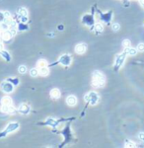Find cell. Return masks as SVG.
<instances>
[{"instance_id": "cell-1", "label": "cell", "mask_w": 144, "mask_h": 148, "mask_svg": "<svg viewBox=\"0 0 144 148\" xmlns=\"http://www.w3.org/2000/svg\"><path fill=\"white\" fill-rule=\"evenodd\" d=\"M72 119H75V118H71V119H64V118H62V119H52V118H49V119H45V121L39 123L38 124H39V125H46V126H50V128H57L60 123H64V121H67V120H72Z\"/></svg>"}, {"instance_id": "cell-2", "label": "cell", "mask_w": 144, "mask_h": 148, "mask_svg": "<svg viewBox=\"0 0 144 148\" xmlns=\"http://www.w3.org/2000/svg\"><path fill=\"white\" fill-rule=\"evenodd\" d=\"M105 82H106V78L102 72H100L98 70L93 72V82H92L93 87L95 88L103 87L105 85Z\"/></svg>"}, {"instance_id": "cell-3", "label": "cell", "mask_w": 144, "mask_h": 148, "mask_svg": "<svg viewBox=\"0 0 144 148\" xmlns=\"http://www.w3.org/2000/svg\"><path fill=\"white\" fill-rule=\"evenodd\" d=\"M19 128H20V124H19V123H17V121H13V123H10L6 126V128L2 130V131L0 132V139L1 138H4V137H6V136L8 135L9 133H12V132L16 131V130H18L19 129Z\"/></svg>"}, {"instance_id": "cell-4", "label": "cell", "mask_w": 144, "mask_h": 148, "mask_svg": "<svg viewBox=\"0 0 144 148\" xmlns=\"http://www.w3.org/2000/svg\"><path fill=\"white\" fill-rule=\"evenodd\" d=\"M61 134H62V136L64 137V141L61 143V145H59V147L64 146V145H66L67 143L71 142V140H72V133H71V128H70L69 123L62 129Z\"/></svg>"}, {"instance_id": "cell-5", "label": "cell", "mask_w": 144, "mask_h": 148, "mask_svg": "<svg viewBox=\"0 0 144 148\" xmlns=\"http://www.w3.org/2000/svg\"><path fill=\"white\" fill-rule=\"evenodd\" d=\"M99 95L98 93H96L94 91H91L89 92L88 94L85 95V97H84V100H85V102L87 104H90L92 106H95L96 104L99 102Z\"/></svg>"}, {"instance_id": "cell-6", "label": "cell", "mask_w": 144, "mask_h": 148, "mask_svg": "<svg viewBox=\"0 0 144 148\" xmlns=\"http://www.w3.org/2000/svg\"><path fill=\"white\" fill-rule=\"evenodd\" d=\"M71 62H72V56H71L70 54H62L61 56L59 57V59H58L55 63H52V64L49 65V67L54 66V65H55V64H61V65H63V66H69L70 64H71Z\"/></svg>"}, {"instance_id": "cell-7", "label": "cell", "mask_w": 144, "mask_h": 148, "mask_svg": "<svg viewBox=\"0 0 144 148\" xmlns=\"http://www.w3.org/2000/svg\"><path fill=\"white\" fill-rule=\"evenodd\" d=\"M81 22L83 25H85L89 28H92L95 25V18L94 14H85L81 18Z\"/></svg>"}, {"instance_id": "cell-8", "label": "cell", "mask_w": 144, "mask_h": 148, "mask_svg": "<svg viewBox=\"0 0 144 148\" xmlns=\"http://www.w3.org/2000/svg\"><path fill=\"white\" fill-rule=\"evenodd\" d=\"M127 54L125 52H122V54H119V55H116V58H115V70L118 71V70L122 66L124 60H125V57H126Z\"/></svg>"}, {"instance_id": "cell-9", "label": "cell", "mask_w": 144, "mask_h": 148, "mask_svg": "<svg viewBox=\"0 0 144 148\" xmlns=\"http://www.w3.org/2000/svg\"><path fill=\"white\" fill-rule=\"evenodd\" d=\"M0 87H1V90L3 91L4 93H6V94L12 93L13 91H14V85L11 82H9L8 80L3 81V82L1 83Z\"/></svg>"}, {"instance_id": "cell-10", "label": "cell", "mask_w": 144, "mask_h": 148, "mask_svg": "<svg viewBox=\"0 0 144 148\" xmlns=\"http://www.w3.org/2000/svg\"><path fill=\"white\" fill-rule=\"evenodd\" d=\"M0 111H1V113H3V114L14 115V114H16L17 110L13 107L12 105H3V104H1V106H0Z\"/></svg>"}, {"instance_id": "cell-11", "label": "cell", "mask_w": 144, "mask_h": 148, "mask_svg": "<svg viewBox=\"0 0 144 148\" xmlns=\"http://www.w3.org/2000/svg\"><path fill=\"white\" fill-rule=\"evenodd\" d=\"M98 13H99L100 15V19L103 21L104 23H106V24H109L111 20V16H113V12L110 11V12H106V13H103L101 12L100 10H98Z\"/></svg>"}, {"instance_id": "cell-12", "label": "cell", "mask_w": 144, "mask_h": 148, "mask_svg": "<svg viewBox=\"0 0 144 148\" xmlns=\"http://www.w3.org/2000/svg\"><path fill=\"white\" fill-rule=\"evenodd\" d=\"M17 112L18 113H20L21 115H29L30 112H31V107H30L29 105H27V104H21L20 106L18 107L17 109Z\"/></svg>"}, {"instance_id": "cell-13", "label": "cell", "mask_w": 144, "mask_h": 148, "mask_svg": "<svg viewBox=\"0 0 144 148\" xmlns=\"http://www.w3.org/2000/svg\"><path fill=\"white\" fill-rule=\"evenodd\" d=\"M13 35L11 34V32L9 30H6V31H2L1 33V40L4 41H10L12 40Z\"/></svg>"}, {"instance_id": "cell-14", "label": "cell", "mask_w": 144, "mask_h": 148, "mask_svg": "<svg viewBox=\"0 0 144 148\" xmlns=\"http://www.w3.org/2000/svg\"><path fill=\"white\" fill-rule=\"evenodd\" d=\"M87 50V45L86 44H79L75 46V52L77 54H85Z\"/></svg>"}, {"instance_id": "cell-15", "label": "cell", "mask_w": 144, "mask_h": 148, "mask_svg": "<svg viewBox=\"0 0 144 148\" xmlns=\"http://www.w3.org/2000/svg\"><path fill=\"white\" fill-rule=\"evenodd\" d=\"M77 103V98L75 97L74 95H69L67 98H66V104L70 106V107H74Z\"/></svg>"}, {"instance_id": "cell-16", "label": "cell", "mask_w": 144, "mask_h": 148, "mask_svg": "<svg viewBox=\"0 0 144 148\" xmlns=\"http://www.w3.org/2000/svg\"><path fill=\"white\" fill-rule=\"evenodd\" d=\"M91 30L94 32L96 35H99V34H101L102 32H103L104 30V27L102 24H100V23H97V24H95L92 28H91Z\"/></svg>"}, {"instance_id": "cell-17", "label": "cell", "mask_w": 144, "mask_h": 148, "mask_svg": "<svg viewBox=\"0 0 144 148\" xmlns=\"http://www.w3.org/2000/svg\"><path fill=\"white\" fill-rule=\"evenodd\" d=\"M0 56L3 58L5 61H7V62L11 61V55H10V54H9L7 50L2 49V50L0 51Z\"/></svg>"}, {"instance_id": "cell-18", "label": "cell", "mask_w": 144, "mask_h": 148, "mask_svg": "<svg viewBox=\"0 0 144 148\" xmlns=\"http://www.w3.org/2000/svg\"><path fill=\"white\" fill-rule=\"evenodd\" d=\"M50 97L52 99H54V100H57V99L60 98V91L58 90L57 88H54L50 92Z\"/></svg>"}, {"instance_id": "cell-19", "label": "cell", "mask_w": 144, "mask_h": 148, "mask_svg": "<svg viewBox=\"0 0 144 148\" xmlns=\"http://www.w3.org/2000/svg\"><path fill=\"white\" fill-rule=\"evenodd\" d=\"M17 29L20 32H22V31H28L29 30V25L26 24V23H23V22H20L19 24L17 25Z\"/></svg>"}, {"instance_id": "cell-20", "label": "cell", "mask_w": 144, "mask_h": 148, "mask_svg": "<svg viewBox=\"0 0 144 148\" xmlns=\"http://www.w3.org/2000/svg\"><path fill=\"white\" fill-rule=\"evenodd\" d=\"M39 73L41 76H47L50 73V69H49V66H45V67H41L39 68Z\"/></svg>"}, {"instance_id": "cell-21", "label": "cell", "mask_w": 144, "mask_h": 148, "mask_svg": "<svg viewBox=\"0 0 144 148\" xmlns=\"http://www.w3.org/2000/svg\"><path fill=\"white\" fill-rule=\"evenodd\" d=\"M124 52L127 55H135L137 54V50L135 49H132V47H125L124 49Z\"/></svg>"}, {"instance_id": "cell-22", "label": "cell", "mask_w": 144, "mask_h": 148, "mask_svg": "<svg viewBox=\"0 0 144 148\" xmlns=\"http://www.w3.org/2000/svg\"><path fill=\"white\" fill-rule=\"evenodd\" d=\"M1 104L3 105H12V99L10 98L9 96H5L1 99Z\"/></svg>"}, {"instance_id": "cell-23", "label": "cell", "mask_w": 144, "mask_h": 148, "mask_svg": "<svg viewBox=\"0 0 144 148\" xmlns=\"http://www.w3.org/2000/svg\"><path fill=\"white\" fill-rule=\"evenodd\" d=\"M17 15L18 16H28V11L26 8L20 7V8L17 10Z\"/></svg>"}, {"instance_id": "cell-24", "label": "cell", "mask_w": 144, "mask_h": 148, "mask_svg": "<svg viewBox=\"0 0 144 148\" xmlns=\"http://www.w3.org/2000/svg\"><path fill=\"white\" fill-rule=\"evenodd\" d=\"M6 80H8L9 82L12 83L14 86H18L19 83H20V80L17 78V77H9V78H7Z\"/></svg>"}, {"instance_id": "cell-25", "label": "cell", "mask_w": 144, "mask_h": 148, "mask_svg": "<svg viewBox=\"0 0 144 148\" xmlns=\"http://www.w3.org/2000/svg\"><path fill=\"white\" fill-rule=\"evenodd\" d=\"M37 65L39 68H41V67H45V66H49V63L45 59H40L39 61L37 62Z\"/></svg>"}, {"instance_id": "cell-26", "label": "cell", "mask_w": 144, "mask_h": 148, "mask_svg": "<svg viewBox=\"0 0 144 148\" xmlns=\"http://www.w3.org/2000/svg\"><path fill=\"white\" fill-rule=\"evenodd\" d=\"M30 74H31L32 77H37L40 73H39V70L37 68H33V69H31V71H30Z\"/></svg>"}, {"instance_id": "cell-27", "label": "cell", "mask_w": 144, "mask_h": 148, "mask_svg": "<svg viewBox=\"0 0 144 148\" xmlns=\"http://www.w3.org/2000/svg\"><path fill=\"white\" fill-rule=\"evenodd\" d=\"M18 71H19V73H21V74H25L26 72H27V67H26V65H20L19 68H18Z\"/></svg>"}, {"instance_id": "cell-28", "label": "cell", "mask_w": 144, "mask_h": 148, "mask_svg": "<svg viewBox=\"0 0 144 148\" xmlns=\"http://www.w3.org/2000/svg\"><path fill=\"white\" fill-rule=\"evenodd\" d=\"M18 16V15H17ZM19 18V20H20V22H23V23H27L28 21H29V19H28V16H18Z\"/></svg>"}, {"instance_id": "cell-29", "label": "cell", "mask_w": 144, "mask_h": 148, "mask_svg": "<svg viewBox=\"0 0 144 148\" xmlns=\"http://www.w3.org/2000/svg\"><path fill=\"white\" fill-rule=\"evenodd\" d=\"M125 147H135V145H134V143L131 142V141L126 140V141H125Z\"/></svg>"}, {"instance_id": "cell-30", "label": "cell", "mask_w": 144, "mask_h": 148, "mask_svg": "<svg viewBox=\"0 0 144 148\" xmlns=\"http://www.w3.org/2000/svg\"><path fill=\"white\" fill-rule=\"evenodd\" d=\"M5 20H6V18H5L4 12H0V24L5 22Z\"/></svg>"}, {"instance_id": "cell-31", "label": "cell", "mask_w": 144, "mask_h": 148, "mask_svg": "<svg viewBox=\"0 0 144 148\" xmlns=\"http://www.w3.org/2000/svg\"><path fill=\"white\" fill-rule=\"evenodd\" d=\"M111 29L114 30V31H119V25L118 24V23L113 24V26H111Z\"/></svg>"}, {"instance_id": "cell-32", "label": "cell", "mask_w": 144, "mask_h": 148, "mask_svg": "<svg viewBox=\"0 0 144 148\" xmlns=\"http://www.w3.org/2000/svg\"><path fill=\"white\" fill-rule=\"evenodd\" d=\"M122 45H124V47H129V45H130V41H128V40H124V43H122Z\"/></svg>"}, {"instance_id": "cell-33", "label": "cell", "mask_w": 144, "mask_h": 148, "mask_svg": "<svg viewBox=\"0 0 144 148\" xmlns=\"http://www.w3.org/2000/svg\"><path fill=\"white\" fill-rule=\"evenodd\" d=\"M137 49L139 51H144V44H139L138 46H137Z\"/></svg>"}, {"instance_id": "cell-34", "label": "cell", "mask_w": 144, "mask_h": 148, "mask_svg": "<svg viewBox=\"0 0 144 148\" xmlns=\"http://www.w3.org/2000/svg\"><path fill=\"white\" fill-rule=\"evenodd\" d=\"M138 138H139L141 141H144V133L143 132H140L139 134H138Z\"/></svg>"}, {"instance_id": "cell-35", "label": "cell", "mask_w": 144, "mask_h": 148, "mask_svg": "<svg viewBox=\"0 0 144 148\" xmlns=\"http://www.w3.org/2000/svg\"><path fill=\"white\" fill-rule=\"evenodd\" d=\"M4 15H5V18H6V19H7V18H10V17H12L11 16V13L9 12V11H5Z\"/></svg>"}, {"instance_id": "cell-36", "label": "cell", "mask_w": 144, "mask_h": 148, "mask_svg": "<svg viewBox=\"0 0 144 148\" xmlns=\"http://www.w3.org/2000/svg\"><path fill=\"white\" fill-rule=\"evenodd\" d=\"M2 49H3V44H2L1 41H0V51H1Z\"/></svg>"}, {"instance_id": "cell-37", "label": "cell", "mask_w": 144, "mask_h": 148, "mask_svg": "<svg viewBox=\"0 0 144 148\" xmlns=\"http://www.w3.org/2000/svg\"><path fill=\"white\" fill-rule=\"evenodd\" d=\"M63 28H64V27H63V25H59V27H58V29L59 30H63Z\"/></svg>"}, {"instance_id": "cell-38", "label": "cell", "mask_w": 144, "mask_h": 148, "mask_svg": "<svg viewBox=\"0 0 144 148\" xmlns=\"http://www.w3.org/2000/svg\"><path fill=\"white\" fill-rule=\"evenodd\" d=\"M140 4L142 5V6H144V0H140Z\"/></svg>"}]
</instances>
